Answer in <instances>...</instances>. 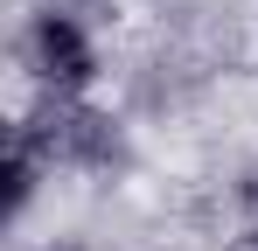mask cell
I'll list each match as a JSON object with an SVG mask.
<instances>
[{"instance_id":"6da1fadb","label":"cell","mask_w":258,"mask_h":251,"mask_svg":"<svg viewBox=\"0 0 258 251\" xmlns=\"http://www.w3.org/2000/svg\"><path fill=\"white\" fill-rule=\"evenodd\" d=\"M14 133H21L49 167H112L119 154H126L112 112H98V105H84V98H56V91H42V105L14 126Z\"/></svg>"},{"instance_id":"7a4b0ae2","label":"cell","mask_w":258,"mask_h":251,"mask_svg":"<svg viewBox=\"0 0 258 251\" xmlns=\"http://www.w3.org/2000/svg\"><path fill=\"white\" fill-rule=\"evenodd\" d=\"M21 63H28L35 84L56 91V98H77V91L98 77V49H91V35L63 14V7H49V14L28 21V35H21Z\"/></svg>"},{"instance_id":"3957f363","label":"cell","mask_w":258,"mask_h":251,"mask_svg":"<svg viewBox=\"0 0 258 251\" xmlns=\"http://www.w3.org/2000/svg\"><path fill=\"white\" fill-rule=\"evenodd\" d=\"M49 251H84V244H70V237H63V244H49Z\"/></svg>"}]
</instances>
